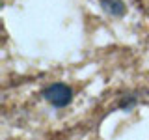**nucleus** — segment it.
Masks as SVG:
<instances>
[{
    "mask_svg": "<svg viewBox=\"0 0 149 140\" xmlns=\"http://www.w3.org/2000/svg\"><path fill=\"white\" fill-rule=\"evenodd\" d=\"M102 8L110 11L112 15H123L125 13V6L121 0H102Z\"/></svg>",
    "mask_w": 149,
    "mask_h": 140,
    "instance_id": "obj_2",
    "label": "nucleus"
},
{
    "mask_svg": "<svg viewBox=\"0 0 149 140\" xmlns=\"http://www.w3.org/2000/svg\"><path fill=\"white\" fill-rule=\"evenodd\" d=\"M45 97H47V101L52 103L54 106L62 108V106H67L69 103H71L73 92H71V88H69V86L56 82V84H52V86H49L45 90Z\"/></svg>",
    "mask_w": 149,
    "mask_h": 140,
    "instance_id": "obj_1",
    "label": "nucleus"
}]
</instances>
